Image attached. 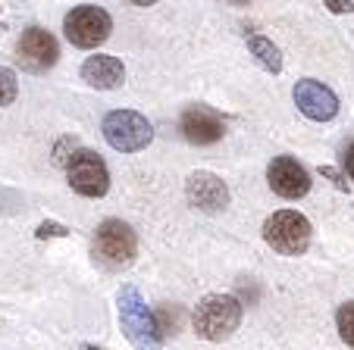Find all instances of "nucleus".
<instances>
[{"mask_svg":"<svg viewBox=\"0 0 354 350\" xmlns=\"http://www.w3.org/2000/svg\"><path fill=\"white\" fill-rule=\"evenodd\" d=\"M91 247H94V257L107 266V269H122L138 253V235L122 219H104L97 225V231H94Z\"/></svg>","mask_w":354,"mask_h":350,"instance_id":"nucleus-3","label":"nucleus"},{"mask_svg":"<svg viewBox=\"0 0 354 350\" xmlns=\"http://www.w3.org/2000/svg\"><path fill=\"white\" fill-rule=\"evenodd\" d=\"M267 182H270V188L286 200H298L310 191L308 169L295 157H273V163L267 166Z\"/></svg>","mask_w":354,"mask_h":350,"instance_id":"nucleus-10","label":"nucleus"},{"mask_svg":"<svg viewBox=\"0 0 354 350\" xmlns=\"http://www.w3.org/2000/svg\"><path fill=\"white\" fill-rule=\"evenodd\" d=\"M194 335L204 341H226L241 325V304L232 294H207L192 313Z\"/></svg>","mask_w":354,"mask_h":350,"instance_id":"nucleus-2","label":"nucleus"},{"mask_svg":"<svg viewBox=\"0 0 354 350\" xmlns=\"http://www.w3.org/2000/svg\"><path fill=\"white\" fill-rule=\"evenodd\" d=\"M85 350H100V347H94V344H85Z\"/></svg>","mask_w":354,"mask_h":350,"instance_id":"nucleus-20","label":"nucleus"},{"mask_svg":"<svg viewBox=\"0 0 354 350\" xmlns=\"http://www.w3.org/2000/svg\"><path fill=\"white\" fill-rule=\"evenodd\" d=\"M292 94H295L298 110L314 122H329V119H335V113H339V97L317 79H301Z\"/></svg>","mask_w":354,"mask_h":350,"instance_id":"nucleus-11","label":"nucleus"},{"mask_svg":"<svg viewBox=\"0 0 354 350\" xmlns=\"http://www.w3.org/2000/svg\"><path fill=\"white\" fill-rule=\"evenodd\" d=\"M326 7L333 10V13H354V0H326Z\"/></svg>","mask_w":354,"mask_h":350,"instance_id":"nucleus-18","label":"nucleus"},{"mask_svg":"<svg viewBox=\"0 0 354 350\" xmlns=\"http://www.w3.org/2000/svg\"><path fill=\"white\" fill-rule=\"evenodd\" d=\"M248 50L254 53V60L261 63L267 72H273V75L282 72V53L270 38H263V35H248Z\"/></svg>","mask_w":354,"mask_h":350,"instance_id":"nucleus-14","label":"nucleus"},{"mask_svg":"<svg viewBox=\"0 0 354 350\" xmlns=\"http://www.w3.org/2000/svg\"><path fill=\"white\" fill-rule=\"evenodd\" d=\"M179 128H182V135H185L188 144H198V147L216 144V141L223 138V132H226L220 113L210 110V106H201V104L188 106V110L182 113Z\"/></svg>","mask_w":354,"mask_h":350,"instance_id":"nucleus-12","label":"nucleus"},{"mask_svg":"<svg viewBox=\"0 0 354 350\" xmlns=\"http://www.w3.org/2000/svg\"><path fill=\"white\" fill-rule=\"evenodd\" d=\"M120 325L135 350H160L163 338L157 331V316L132 284L120 288Z\"/></svg>","mask_w":354,"mask_h":350,"instance_id":"nucleus-1","label":"nucleus"},{"mask_svg":"<svg viewBox=\"0 0 354 350\" xmlns=\"http://www.w3.org/2000/svg\"><path fill=\"white\" fill-rule=\"evenodd\" d=\"M69 185L82 197H104L110 188V169L94 150H75L66 163Z\"/></svg>","mask_w":354,"mask_h":350,"instance_id":"nucleus-7","label":"nucleus"},{"mask_svg":"<svg viewBox=\"0 0 354 350\" xmlns=\"http://www.w3.org/2000/svg\"><path fill=\"white\" fill-rule=\"evenodd\" d=\"M310 222L295 210H279L263 222V241L282 257H301L310 247Z\"/></svg>","mask_w":354,"mask_h":350,"instance_id":"nucleus-4","label":"nucleus"},{"mask_svg":"<svg viewBox=\"0 0 354 350\" xmlns=\"http://www.w3.org/2000/svg\"><path fill=\"white\" fill-rule=\"evenodd\" d=\"M19 94V79H16L13 69L0 66V106H10Z\"/></svg>","mask_w":354,"mask_h":350,"instance_id":"nucleus-16","label":"nucleus"},{"mask_svg":"<svg viewBox=\"0 0 354 350\" xmlns=\"http://www.w3.org/2000/svg\"><path fill=\"white\" fill-rule=\"evenodd\" d=\"M82 79L91 88H97V91H113V88H120L126 81V66L110 53H94L82 66Z\"/></svg>","mask_w":354,"mask_h":350,"instance_id":"nucleus-13","label":"nucleus"},{"mask_svg":"<svg viewBox=\"0 0 354 350\" xmlns=\"http://www.w3.org/2000/svg\"><path fill=\"white\" fill-rule=\"evenodd\" d=\"M185 197L201 213H220L229 206V185L207 169H198L185 182Z\"/></svg>","mask_w":354,"mask_h":350,"instance_id":"nucleus-9","label":"nucleus"},{"mask_svg":"<svg viewBox=\"0 0 354 350\" xmlns=\"http://www.w3.org/2000/svg\"><path fill=\"white\" fill-rule=\"evenodd\" d=\"M342 166H345V172L354 179V141L345 147V157H342Z\"/></svg>","mask_w":354,"mask_h":350,"instance_id":"nucleus-19","label":"nucleus"},{"mask_svg":"<svg viewBox=\"0 0 354 350\" xmlns=\"http://www.w3.org/2000/svg\"><path fill=\"white\" fill-rule=\"evenodd\" d=\"M335 325H339V338L348 344V347H354V300H348V304L339 307V313H335Z\"/></svg>","mask_w":354,"mask_h":350,"instance_id":"nucleus-15","label":"nucleus"},{"mask_svg":"<svg viewBox=\"0 0 354 350\" xmlns=\"http://www.w3.org/2000/svg\"><path fill=\"white\" fill-rule=\"evenodd\" d=\"M57 57H60V44H57L54 35L41 26L26 28L19 44H16V60H19V66L28 69V72H44V69H50L57 63Z\"/></svg>","mask_w":354,"mask_h":350,"instance_id":"nucleus-8","label":"nucleus"},{"mask_svg":"<svg viewBox=\"0 0 354 350\" xmlns=\"http://www.w3.org/2000/svg\"><path fill=\"white\" fill-rule=\"evenodd\" d=\"M66 235V229L57 222H41L38 225V238H63Z\"/></svg>","mask_w":354,"mask_h":350,"instance_id":"nucleus-17","label":"nucleus"},{"mask_svg":"<svg viewBox=\"0 0 354 350\" xmlns=\"http://www.w3.org/2000/svg\"><path fill=\"white\" fill-rule=\"evenodd\" d=\"M107 144L120 153H138L151 144L154 138V126L147 122V116L135 110H113L104 116V126H100Z\"/></svg>","mask_w":354,"mask_h":350,"instance_id":"nucleus-5","label":"nucleus"},{"mask_svg":"<svg viewBox=\"0 0 354 350\" xmlns=\"http://www.w3.org/2000/svg\"><path fill=\"white\" fill-rule=\"evenodd\" d=\"M63 32H66L69 44L75 47H100L113 32V19L104 7H94V3H82V7H73L63 19Z\"/></svg>","mask_w":354,"mask_h":350,"instance_id":"nucleus-6","label":"nucleus"}]
</instances>
